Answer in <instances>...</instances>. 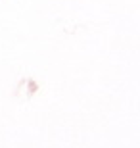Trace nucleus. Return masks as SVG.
Masks as SVG:
<instances>
[]
</instances>
